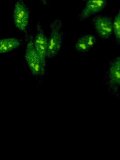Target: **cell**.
Returning a JSON list of instances; mask_svg holds the SVG:
<instances>
[{
    "label": "cell",
    "mask_w": 120,
    "mask_h": 160,
    "mask_svg": "<svg viewBox=\"0 0 120 160\" xmlns=\"http://www.w3.org/2000/svg\"><path fill=\"white\" fill-rule=\"evenodd\" d=\"M38 1H40L44 5H48L49 4V3L48 2L47 0H38Z\"/></svg>",
    "instance_id": "11"
},
{
    "label": "cell",
    "mask_w": 120,
    "mask_h": 160,
    "mask_svg": "<svg viewBox=\"0 0 120 160\" xmlns=\"http://www.w3.org/2000/svg\"><path fill=\"white\" fill-rule=\"evenodd\" d=\"M105 85L112 95L116 98L120 97V55L108 63L105 73Z\"/></svg>",
    "instance_id": "3"
},
{
    "label": "cell",
    "mask_w": 120,
    "mask_h": 160,
    "mask_svg": "<svg viewBox=\"0 0 120 160\" xmlns=\"http://www.w3.org/2000/svg\"><path fill=\"white\" fill-rule=\"evenodd\" d=\"M50 35L48 38L47 58L52 59L58 55L62 46L63 25L60 18H55L49 24Z\"/></svg>",
    "instance_id": "2"
},
{
    "label": "cell",
    "mask_w": 120,
    "mask_h": 160,
    "mask_svg": "<svg viewBox=\"0 0 120 160\" xmlns=\"http://www.w3.org/2000/svg\"><path fill=\"white\" fill-rule=\"evenodd\" d=\"M17 1H23V0H17Z\"/></svg>",
    "instance_id": "13"
},
{
    "label": "cell",
    "mask_w": 120,
    "mask_h": 160,
    "mask_svg": "<svg viewBox=\"0 0 120 160\" xmlns=\"http://www.w3.org/2000/svg\"><path fill=\"white\" fill-rule=\"evenodd\" d=\"M20 39L8 38L0 40V54L8 53L17 49L22 44Z\"/></svg>",
    "instance_id": "9"
},
{
    "label": "cell",
    "mask_w": 120,
    "mask_h": 160,
    "mask_svg": "<svg viewBox=\"0 0 120 160\" xmlns=\"http://www.w3.org/2000/svg\"><path fill=\"white\" fill-rule=\"evenodd\" d=\"M96 37L91 33L84 34L80 37L74 45L75 51L78 53H89L97 43Z\"/></svg>",
    "instance_id": "8"
},
{
    "label": "cell",
    "mask_w": 120,
    "mask_h": 160,
    "mask_svg": "<svg viewBox=\"0 0 120 160\" xmlns=\"http://www.w3.org/2000/svg\"><path fill=\"white\" fill-rule=\"evenodd\" d=\"M37 32L34 38L33 43L35 48L37 52L41 63L43 71L46 73V60L47 59V52L48 48V37L44 31L42 24L38 21L36 24Z\"/></svg>",
    "instance_id": "6"
},
{
    "label": "cell",
    "mask_w": 120,
    "mask_h": 160,
    "mask_svg": "<svg viewBox=\"0 0 120 160\" xmlns=\"http://www.w3.org/2000/svg\"><path fill=\"white\" fill-rule=\"evenodd\" d=\"M24 39L27 42L24 55L25 62L33 76L36 79H39L40 84L45 73L43 71L40 58L34 46L33 37L32 34H28L24 36Z\"/></svg>",
    "instance_id": "1"
},
{
    "label": "cell",
    "mask_w": 120,
    "mask_h": 160,
    "mask_svg": "<svg viewBox=\"0 0 120 160\" xmlns=\"http://www.w3.org/2000/svg\"><path fill=\"white\" fill-rule=\"evenodd\" d=\"M85 2L84 8L78 16L80 21H84L103 11L108 5V0H88Z\"/></svg>",
    "instance_id": "7"
},
{
    "label": "cell",
    "mask_w": 120,
    "mask_h": 160,
    "mask_svg": "<svg viewBox=\"0 0 120 160\" xmlns=\"http://www.w3.org/2000/svg\"><path fill=\"white\" fill-rule=\"evenodd\" d=\"M113 33L116 43L120 45V7L117 14L113 17Z\"/></svg>",
    "instance_id": "10"
},
{
    "label": "cell",
    "mask_w": 120,
    "mask_h": 160,
    "mask_svg": "<svg viewBox=\"0 0 120 160\" xmlns=\"http://www.w3.org/2000/svg\"><path fill=\"white\" fill-rule=\"evenodd\" d=\"M113 17L96 14L93 16L92 24L98 38L103 41L110 39L113 33Z\"/></svg>",
    "instance_id": "4"
},
{
    "label": "cell",
    "mask_w": 120,
    "mask_h": 160,
    "mask_svg": "<svg viewBox=\"0 0 120 160\" xmlns=\"http://www.w3.org/2000/svg\"><path fill=\"white\" fill-rule=\"evenodd\" d=\"M30 10L23 1H17L15 4L13 19L15 27L24 33V36L28 35L27 28L30 16Z\"/></svg>",
    "instance_id": "5"
},
{
    "label": "cell",
    "mask_w": 120,
    "mask_h": 160,
    "mask_svg": "<svg viewBox=\"0 0 120 160\" xmlns=\"http://www.w3.org/2000/svg\"><path fill=\"white\" fill-rule=\"evenodd\" d=\"M81 1H82L86 2L88 1V0H81Z\"/></svg>",
    "instance_id": "12"
}]
</instances>
